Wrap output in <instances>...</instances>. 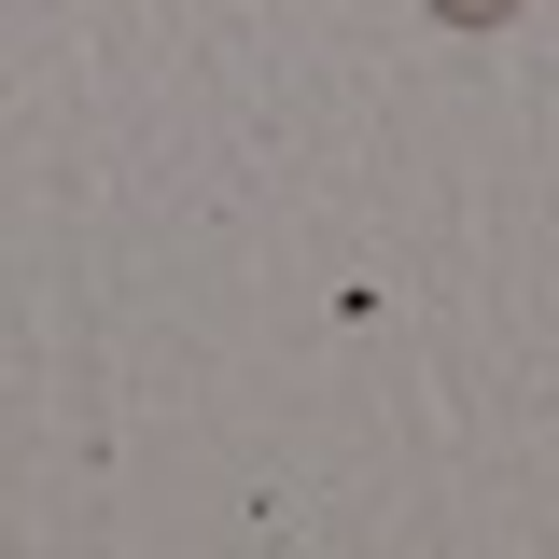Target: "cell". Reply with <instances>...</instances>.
<instances>
[{
    "instance_id": "obj_1",
    "label": "cell",
    "mask_w": 559,
    "mask_h": 559,
    "mask_svg": "<svg viewBox=\"0 0 559 559\" xmlns=\"http://www.w3.org/2000/svg\"><path fill=\"white\" fill-rule=\"evenodd\" d=\"M433 14H448V28H489V14H518V0H433Z\"/></svg>"
}]
</instances>
